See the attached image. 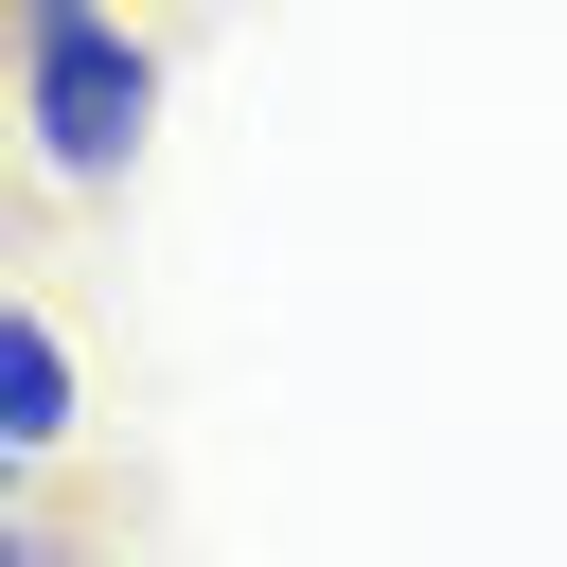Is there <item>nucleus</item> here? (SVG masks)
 I'll use <instances>...</instances> for the list:
<instances>
[{"mask_svg": "<svg viewBox=\"0 0 567 567\" xmlns=\"http://www.w3.org/2000/svg\"><path fill=\"white\" fill-rule=\"evenodd\" d=\"M0 106H18L35 195L106 213V195L142 177V142H159V35H142L124 0H35V18L0 35Z\"/></svg>", "mask_w": 567, "mask_h": 567, "instance_id": "f257e3e1", "label": "nucleus"}, {"mask_svg": "<svg viewBox=\"0 0 567 567\" xmlns=\"http://www.w3.org/2000/svg\"><path fill=\"white\" fill-rule=\"evenodd\" d=\"M18 478H35V461H18V443H0V532H18Z\"/></svg>", "mask_w": 567, "mask_h": 567, "instance_id": "20e7f679", "label": "nucleus"}, {"mask_svg": "<svg viewBox=\"0 0 567 567\" xmlns=\"http://www.w3.org/2000/svg\"><path fill=\"white\" fill-rule=\"evenodd\" d=\"M18 18H35V0H0V35H18Z\"/></svg>", "mask_w": 567, "mask_h": 567, "instance_id": "39448f33", "label": "nucleus"}, {"mask_svg": "<svg viewBox=\"0 0 567 567\" xmlns=\"http://www.w3.org/2000/svg\"><path fill=\"white\" fill-rule=\"evenodd\" d=\"M0 443H18V461H71V443H89V372H71V337H53L18 284H0Z\"/></svg>", "mask_w": 567, "mask_h": 567, "instance_id": "f03ea898", "label": "nucleus"}, {"mask_svg": "<svg viewBox=\"0 0 567 567\" xmlns=\"http://www.w3.org/2000/svg\"><path fill=\"white\" fill-rule=\"evenodd\" d=\"M0 567H71V532H35V514H18V532H0Z\"/></svg>", "mask_w": 567, "mask_h": 567, "instance_id": "7ed1b4c3", "label": "nucleus"}]
</instances>
